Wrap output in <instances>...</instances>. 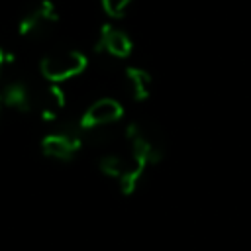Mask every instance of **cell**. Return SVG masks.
<instances>
[{
	"label": "cell",
	"mask_w": 251,
	"mask_h": 251,
	"mask_svg": "<svg viewBox=\"0 0 251 251\" xmlns=\"http://www.w3.org/2000/svg\"><path fill=\"white\" fill-rule=\"evenodd\" d=\"M124 116V108L118 100L114 98H100L94 104H90L84 114L78 118V127L80 131H94L102 127H112L116 126Z\"/></svg>",
	"instance_id": "3"
},
{
	"label": "cell",
	"mask_w": 251,
	"mask_h": 251,
	"mask_svg": "<svg viewBox=\"0 0 251 251\" xmlns=\"http://www.w3.org/2000/svg\"><path fill=\"white\" fill-rule=\"evenodd\" d=\"M94 49L110 59H127L131 55L133 41L129 39V35L124 29H120L112 24H104L98 31Z\"/></svg>",
	"instance_id": "5"
},
{
	"label": "cell",
	"mask_w": 251,
	"mask_h": 251,
	"mask_svg": "<svg viewBox=\"0 0 251 251\" xmlns=\"http://www.w3.org/2000/svg\"><path fill=\"white\" fill-rule=\"evenodd\" d=\"M131 2L133 0H100V6L106 12V16H110L114 20H120V18L126 16V12L131 6Z\"/></svg>",
	"instance_id": "9"
},
{
	"label": "cell",
	"mask_w": 251,
	"mask_h": 251,
	"mask_svg": "<svg viewBox=\"0 0 251 251\" xmlns=\"http://www.w3.org/2000/svg\"><path fill=\"white\" fill-rule=\"evenodd\" d=\"M57 20H59V14L51 0H35L24 10L18 22V31L24 37L39 39L55 27Z\"/></svg>",
	"instance_id": "2"
},
{
	"label": "cell",
	"mask_w": 251,
	"mask_h": 251,
	"mask_svg": "<svg viewBox=\"0 0 251 251\" xmlns=\"http://www.w3.org/2000/svg\"><path fill=\"white\" fill-rule=\"evenodd\" d=\"M0 108H2V104H0Z\"/></svg>",
	"instance_id": "11"
},
{
	"label": "cell",
	"mask_w": 251,
	"mask_h": 251,
	"mask_svg": "<svg viewBox=\"0 0 251 251\" xmlns=\"http://www.w3.org/2000/svg\"><path fill=\"white\" fill-rule=\"evenodd\" d=\"M80 133L82 131H80L78 126H75V127L67 126V127H61V129L49 133L41 141L43 155H47L51 159H57V161H69V159H73L75 153L82 145V135Z\"/></svg>",
	"instance_id": "4"
},
{
	"label": "cell",
	"mask_w": 251,
	"mask_h": 251,
	"mask_svg": "<svg viewBox=\"0 0 251 251\" xmlns=\"http://www.w3.org/2000/svg\"><path fill=\"white\" fill-rule=\"evenodd\" d=\"M65 106V94L57 84H49L35 96V108L45 120H55Z\"/></svg>",
	"instance_id": "7"
},
{
	"label": "cell",
	"mask_w": 251,
	"mask_h": 251,
	"mask_svg": "<svg viewBox=\"0 0 251 251\" xmlns=\"http://www.w3.org/2000/svg\"><path fill=\"white\" fill-rule=\"evenodd\" d=\"M86 65H88V59L84 53L76 49H57L45 55L39 67H41V75L49 82L57 84L80 75L86 69Z\"/></svg>",
	"instance_id": "1"
},
{
	"label": "cell",
	"mask_w": 251,
	"mask_h": 251,
	"mask_svg": "<svg viewBox=\"0 0 251 251\" xmlns=\"http://www.w3.org/2000/svg\"><path fill=\"white\" fill-rule=\"evenodd\" d=\"M126 82H127V88L135 100H145L151 94L153 78L141 67H127L126 69Z\"/></svg>",
	"instance_id": "8"
},
{
	"label": "cell",
	"mask_w": 251,
	"mask_h": 251,
	"mask_svg": "<svg viewBox=\"0 0 251 251\" xmlns=\"http://www.w3.org/2000/svg\"><path fill=\"white\" fill-rule=\"evenodd\" d=\"M12 67H14V55L8 49L0 47V80L6 78V75H10Z\"/></svg>",
	"instance_id": "10"
},
{
	"label": "cell",
	"mask_w": 251,
	"mask_h": 251,
	"mask_svg": "<svg viewBox=\"0 0 251 251\" xmlns=\"http://www.w3.org/2000/svg\"><path fill=\"white\" fill-rule=\"evenodd\" d=\"M35 96L37 92L25 80L12 78L4 84L0 92V104L12 110H18V112H29L35 108Z\"/></svg>",
	"instance_id": "6"
}]
</instances>
